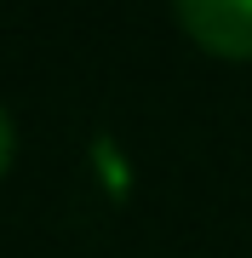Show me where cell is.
<instances>
[{
  "instance_id": "6da1fadb",
  "label": "cell",
  "mask_w": 252,
  "mask_h": 258,
  "mask_svg": "<svg viewBox=\"0 0 252 258\" xmlns=\"http://www.w3.org/2000/svg\"><path fill=\"white\" fill-rule=\"evenodd\" d=\"M172 12L201 52L252 63V0H172Z\"/></svg>"
},
{
  "instance_id": "7a4b0ae2",
  "label": "cell",
  "mask_w": 252,
  "mask_h": 258,
  "mask_svg": "<svg viewBox=\"0 0 252 258\" xmlns=\"http://www.w3.org/2000/svg\"><path fill=\"white\" fill-rule=\"evenodd\" d=\"M12 149H18V132H12V115L0 109V178H6V166H12Z\"/></svg>"
}]
</instances>
